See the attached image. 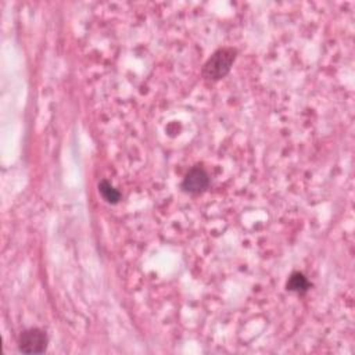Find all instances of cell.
Segmentation results:
<instances>
[{"label": "cell", "mask_w": 355, "mask_h": 355, "mask_svg": "<svg viewBox=\"0 0 355 355\" xmlns=\"http://www.w3.org/2000/svg\"><path fill=\"white\" fill-rule=\"evenodd\" d=\"M237 55V50L234 47H219L215 50L211 57L205 61L202 67V78L209 82H218L225 78Z\"/></svg>", "instance_id": "cell-1"}, {"label": "cell", "mask_w": 355, "mask_h": 355, "mask_svg": "<svg viewBox=\"0 0 355 355\" xmlns=\"http://www.w3.org/2000/svg\"><path fill=\"white\" fill-rule=\"evenodd\" d=\"M49 337L39 327H29L18 337V349L24 354H43L47 349Z\"/></svg>", "instance_id": "cell-2"}, {"label": "cell", "mask_w": 355, "mask_h": 355, "mask_svg": "<svg viewBox=\"0 0 355 355\" xmlns=\"http://www.w3.org/2000/svg\"><path fill=\"white\" fill-rule=\"evenodd\" d=\"M209 183H211V178L205 171V168H202L201 165H194L186 172L180 183V187L187 194L198 196V194H202L209 187Z\"/></svg>", "instance_id": "cell-3"}, {"label": "cell", "mask_w": 355, "mask_h": 355, "mask_svg": "<svg viewBox=\"0 0 355 355\" xmlns=\"http://www.w3.org/2000/svg\"><path fill=\"white\" fill-rule=\"evenodd\" d=\"M286 288H287V291H291V293L305 294L311 288V282L302 272L295 270L288 276V279L286 282Z\"/></svg>", "instance_id": "cell-4"}, {"label": "cell", "mask_w": 355, "mask_h": 355, "mask_svg": "<svg viewBox=\"0 0 355 355\" xmlns=\"http://www.w3.org/2000/svg\"><path fill=\"white\" fill-rule=\"evenodd\" d=\"M98 191L101 194V197L108 202V204H116L121 200V191L118 189H115L111 182H108L107 179L100 180L98 183Z\"/></svg>", "instance_id": "cell-5"}]
</instances>
